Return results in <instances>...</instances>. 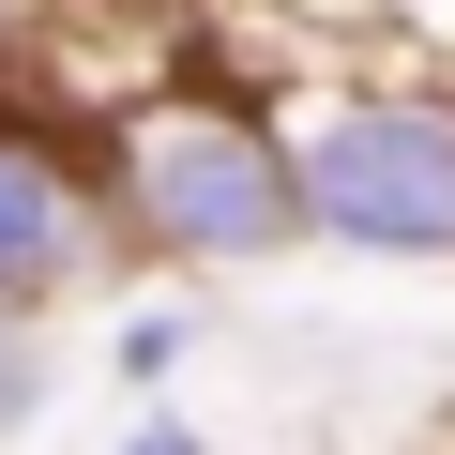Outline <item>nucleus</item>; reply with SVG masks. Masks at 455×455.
I'll list each match as a JSON object with an SVG mask.
<instances>
[{
    "mask_svg": "<svg viewBox=\"0 0 455 455\" xmlns=\"http://www.w3.org/2000/svg\"><path fill=\"white\" fill-rule=\"evenodd\" d=\"M440 455H455V440H440Z\"/></svg>",
    "mask_w": 455,
    "mask_h": 455,
    "instance_id": "9",
    "label": "nucleus"
},
{
    "mask_svg": "<svg viewBox=\"0 0 455 455\" xmlns=\"http://www.w3.org/2000/svg\"><path fill=\"white\" fill-rule=\"evenodd\" d=\"M243 16H334V0H243Z\"/></svg>",
    "mask_w": 455,
    "mask_h": 455,
    "instance_id": "8",
    "label": "nucleus"
},
{
    "mask_svg": "<svg viewBox=\"0 0 455 455\" xmlns=\"http://www.w3.org/2000/svg\"><path fill=\"white\" fill-rule=\"evenodd\" d=\"M107 455H212V440H197V425H182V410H167V395H137V410H122V440H107Z\"/></svg>",
    "mask_w": 455,
    "mask_h": 455,
    "instance_id": "6",
    "label": "nucleus"
},
{
    "mask_svg": "<svg viewBox=\"0 0 455 455\" xmlns=\"http://www.w3.org/2000/svg\"><path fill=\"white\" fill-rule=\"evenodd\" d=\"M61 31V0H0V76H31V46Z\"/></svg>",
    "mask_w": 455,
    "mask_h": 455,
    "instance_id": "7",
    "label": "nucleus"
},
{
    "mask_svg": "<svg viewBox=\"0 0 455 455\" xmlns=\"http://www.w3.org/2000/svg\"><path fill=\"white\" fill-rule=\"evenodd\" d=\"M92 274H122V228H107V167H92V137L0 107V304L46 319V304L92 289Z\"/></svg>",
    "mask_w": 455,
    "mask_h": 455,
    "instance_id": "3",
    "label": "nucleus"
},
{
    "mask_svg": "<svg viewBox=\"0 0 455 455\" xmlns=\"http://www.w3.org/2000/svg\"><path fill=\"white\" fill-rule=\"evenodd\" d=\"M46 395H61V334H46L31 304H0V455L46 425Z\"/></svg>",
    "mask_w": 455,
    "mask_h": 455,
    "instance_id": "5",
    "label": "nucleus"
},
{
    "mask_svg": "<svg viewBox=\"0 0 455 455\" xmlns=\"http://www.w3.org/2000/svg\"><path fill=\"white\" fill-rule=\"evenodd\" d=\"M197 349H212V304H197L182 274H167V289H137V304L107 319V379H122V395H167Z\"/></svg>",
    "mask_w": 455,
    "mask_h": 455,
    "instance_id": "4",
    "label": "nucleus"
},
{
    "mask_svg": "<svg viewBox=\"0 0 455 455\" xmlns=\"http://www.w3.org/2000/svg\"><path fill=\"white\" fill-rule=\"evenodd\" d=\"M304 243L364 274H455V76H319L274 107Z\"/></svg>",
    "mask_w": 455,
    "mask_h": 455,
    "instance_id": "2",
    "label": "nucleus"
},
{
    "mask_svg": "<svg viewBox=\"0 0 455 455\" xmlns=\"http://www.w3.org/2000/svg\"><path fill=\"white\" fill-rule=\"evenodd\" d=\"M107 228H122V259L212 289V274H274L304 259V197H289V122L259 92H212V76H152L107 137Z\"/></svg>",
    "mask_w": 455,
    "mask_h": 455,
    "instance_id": "1",
    "label": "nucleus"
}]
</instances>
